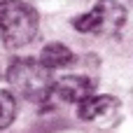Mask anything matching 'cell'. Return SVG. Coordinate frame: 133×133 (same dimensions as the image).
Returning a JSON list of instances; mask_svg holds the SVG:
<instances>
[{"label": "cell", "mask_w": 133, "mask_h": 133, "mask_svg": "<svg viewBox=\"0 0 133 133\" xmlns=\"http://www.w3.org/2000/svg\"><path fill=\"white\" fill-rule=\"evenodd\" d=\"M126 21V9L117 0H101L87 14L72 19L75 30L91 33V35H115Z\"/></svg>", "instance_id": "cell-3"}, {"label": "cell", "mask_w": 133, "mask_h": 133, "mask_svg": "<svg viewBox=\"0 0 133 133\" xmlns=\"http://www.w3.org/2000/svg\"><path fill=\"white\" fill-rule=\"evenodd\" d=\"M117 110H119V101L115 96H91L77 105V117L82 122H94V119L115 115Z\"/></svg>", "instance_id": "cell-5"}, {"label": "cell", "mask_w": 133, "mask_h": 133, "mask_svg": "<svg viewBox=\"0 0 133 133\" xmlns=\"http://www.w3.org/2000/svg\"><path fill=\"white\" fill-rule=\"evenodd\" d=\"M94 89H96V82L91 77H84V75H65L61 79H56L51 84V94H49V101H61V103H82L87 98L94 96Z\"/></svg>", "instance_id": "cell-4"}, {"label": "cell", "mask_w": 133, "mask_h": 133, "mask_svg": "<svg viewBox=\"0 0 133 133\" xmlns=\"http://www.w3.org/2000/svg\"><path fill=\"white\" fill-rule=\"evenodd\" d=\"M75 61V54L63 44V42H51L42 49L40 54V63L47 68V70H58V68H65Z\"/></svg>", "instance_id": "cell-6"}, {"label": "cell", "mask_w": 133, "mask_h": 133, "mask_svg": "<svg viewBox=\"0 0 133 133\" xmlns=\"http://www.w3.org/2000/svg\"><path fill=\"white\" fill-rule=\"evenodd\" d=\"M7 82L9 87L26 101L44 103L51 94V70H47L35 58H16L7 68Z\"/></svg>", "instance_id": "cell-2"}, {"label": "cell", "mask_w": 133, "mask_h": 133, "mask_svg": "<svg viewBox=\"0 0 133 133\" xmlns=\"http://www.w3.org/2000/svg\"><path fill=\"white\" fill-rule=\"evenodd\" d=\"M16 117V98L12 91H0V131L7 129Z\"/></svg>", "instance_id": "cell-7"}, {"label": "cell", "mask_w": 133, "mask_h": 133, "mask_svg": "<svg viewBox=\"0 0 133 133\" xmlns=\"http://www.w3.org/2000/svg\"><path fill=\"white\" fill-rule=\"evenodd\" d=\"M40 16L21 0H0V40L7 49H21L37 35Z\"/></svg>", "instance_id": "cell-1"}]
</instances>
